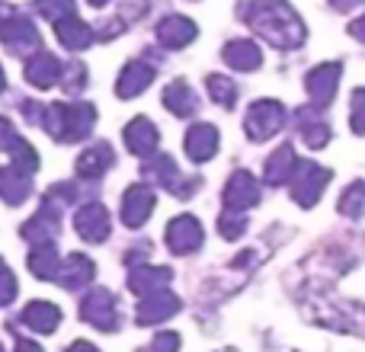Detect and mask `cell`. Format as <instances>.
<instances>
[{"instance_id": "cell-1", "label": "cell", "mask_w": 365, "mask_h": 352, "mask_svg": "<svg viewBox=\"0 0 365 352\" xmlns=\"http://www.w3.org/2000/svg\"><path fill=\"white\" fill-rule=\"evenodd\" d=\"M26 195H29V180L23 176V170L4 167V170H0V199H4L6 205H19Z\"/></svg>"}, {"instance_id": "cell-2", "label": "cell", "mask_w": 365, "mask_h": 352, "mask_svg": "<svg viewBox=\"0 0 365 352\" xmlns=\"http://www.w3.org/2000/svg\"><path fill=\"white\" fill-rule=\"evenodd\" d=\"M23 321L29 323L32 330H38V333H51V330L58 327V321H61V311H58L55 304H45V301H32L29 308H26Z\"/></svg>"}, {"instance_id": "cell-3", "label": "cell", "mask_w": 365, "mask_h": 352, "mask_svg": "<svg viewBox=\"0 0 365 352\" xmlns=\"http://www.w3.org/2000/svg\"><path fill=\"white\" fill-rule=\"evenodd\" d=\"M26 81L32 87H51L58 81V61L51 55H36L26 64Z\"/></svg>"}, {"instance_id": "cell-4", "label": "cell", "mask_w": 365, "mask_h": 352, "mask_svg": "<svg viewBox=\"0 0 365 352\" xmlns=\"http://www.w3.org/2000/svg\"><path fill=\"white\" fill-rule=\"evenodd\" d=\"M29 269L36 272L38 279H51L55 276V269H58V259H55V247H38L36 253H32V259H29Z\"/></svg>"}, {"instance_id": "cell-5", "label": "cell", "mask_w": 365, "mask_h": 352, "mask_svg": "<svg viewBox=\"0 0 365 352\" xmlns=\"http://www.w3.org/2000/svg\"><path fill=\"white\" fill-rule=\"evenodd\" d=\"M13 298H16V279H13V272L6 269V263L0 259V308L10 304Z\"/></svg>"}, {"instance_id": "cell-6", "label": "cell", "mask_w": 365, "mask_h": 352, "mask_svg": "<svg viewBox=\"0 0 365 352\" xmlns=\"http://www.w3.org/2000/svg\"><path fill=\"white\" fill-rule=\"evenodd\" d=\"M13 141H16V132H13V125L6 119H0V147H10Z\"/></svg>"}, {"instance_id": "cell-7", "label": "cell", "mask_w": 365, "mask_h": 352, "mask_svg": "<svg viewBox=\"0 0 365 352\" xmlns=\"http://www.w3.org/2000/svg\"><path fill=\"white\" fill-rule=\"evenodd\" d=\"M16 352H42L36 346V343H29V340H19V346H16Z\"/></svg>"}, {"instance_id": "cell-8", "label": "cell", "mask_w": 365, "mask_h": 352, "mask_svg": "<svg viewBox=\"0 0 365 352\" xmlns=\"http://www.w3.org/2000/svg\"><path fill=\"white\" fill-rule=\"evenodd\" d=\"M68 352H96V349L90 346V343H74V346H71Z\"/></svg>"}, {"instance_id": "cell-9", "label": "cell", "mask_w": 365, "mask_h": 352, "mask_svg": "<svg viewBox=\"0 0 365 352\" xmlns=\"http://www.w3.org/2000/svg\"><path fill=\"white\" fill-rule=\"evenodd\" d=\"M0 90H4V68H0Z\"/></svg>"}, {"instance_id": "cell-10", "label": "cell", "mask_w": 365, "mask_h": 352, "mask_svg": "<svg viewBox=\"0 0 365 352\" xmlns=\"http://www.w3.org/2000/svg\"><path fill=\"white\" fill-rule=\"evenodd\" d=\"M0 352H4V346H0Z\"/></svg>"}]
</instances>
